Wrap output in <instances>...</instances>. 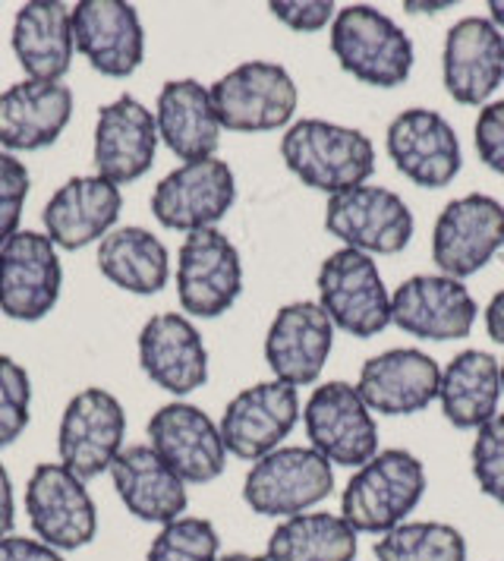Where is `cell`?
I'll return each mask as SVG.
<instances>
[{"instance_id": "cell-21", "label": "cell", "mask_w": 504, "mask_h": 561, "mask_svg": "<svg viewBox=\"0 0 504 561\" xmlns=\"http://www.w3.org/2000/svg\"><path fill=\"white\" fill-rule=\"evenodd\" d=\"M76 51L111 79H126L146 57V32L124 0H79L73 7Z\"/></svg>"}, {"instance_id": "cell-14", "label": "cell", "mask_w": 504, "mask_h": 561, "mask_svg": "<svg viewBox=\"0 0 504 561\" xmlns=\"http://www.w3.org/2000/svg\"><path fill=\"white\" fill-rule=\"evenodd\" d=\"M64 284L57 247L48 233L16 230L0 247V312L16 322L45 319Z\"/></svg>"}, {"instance_id": "cell-39", "label": "cell", "mask_w": 504, "mask_h": 561, "mask_svg": "<svg viewBox=\"0 0 504 561\" xmlns=\"http://www.w3.org/2000/svg\"><path fill=\"white\" fill-rule=\"evenodd\" d=\"M477 152L492 168L495 174L504 178V102H489L477 117Z\"/></svg>"}, {"instance_id": "cell-16", "label": "cell", "mask_w": 504, "mask_h": 561, "mask_svg": "<svg viewBox=\"0 0 504 561\" xmlns=\"http://www.w3.org/2000/svg\"><path fill=\"white\" fill-rule=\"evenodd\" d=\"M388 154L403 178L423 190L448 186L463 168V149L454 127L428 107H406L385 133Z\"/></svg>"}, {"instance_id": "cell-1", "label": "cell", "mask_w": 504, "mask_h": 561, "mask_svg": "<svg viewBox=\"0 0 504 561\" xmlns=\"http://www.w3.org/2000/svg\"><path fill=\"white\" fill-rule=\"evenodd\" d=\"M280 158L294 178L328 196L369 183L376 174V146L356 127L306 117L280 136Z\"/></svg>"}, {"instance_id": "cell-3", "label": "cell", "mask_w": 504, "mask_h": 561, "mask_svg": "<svg viewBox=\"0 0 504 561\" xmlns=\"http://www.w3.org/2000/svg\"><path fill=\"white\" fill-rule=\"evenodd\" d=\"M331 51L341 70L353 79L376 85V89H398L413 73V42L388 13L369 3H351L337 10L331 23Z\"/></svg>"}, {"instance_id": "cell-2", "label": "cell", "mask_w": 504, "mask_h": 561, "mask_svg": "<svg viewBox=\"0 0 504 561\" xmlns=\"http://www.w3.org/2000/svg\"><path fill=\"white\" fill-rule=\"evenodd\" d=\"M426 495V467L406 448H388L356 467L341 495V517L356 534L381 536L416 511Z\"/></svg>"}, {"instance_id": "cell-27", "label": "cell", "mask_w": 504, "mask_h": 561, "mask_svg": "<svg viewBox=\"0 0 504 561\" xmlns=\"http://www.w3.org/2000/svg\"><path fill=\"white\" fill-rule=\"evenodd\" d=\"M158 139L186 161L215 158L221 146V121L215 114L211 89L199 79H171L158 92L154 107Z\"/></svg>"}, {"instance_id": "cell-24", "label": "cell", "mask_w": 504, "mask_h": 561, "mask_svg": "<svg viewBox=\"0 0 504 561\" xmlns=\"http://www.w3.org/2000/svg\"><path fill=\"white\" fill-rule=\"evenodd\" d=\"M121 186L99 174L70 178L45 205V233L57 250H82L101 243L121 218Z\"/></svg>"}, {"instance_id": "cell-30", "label": "cell", "mask_w": 504, "mask_h": 561, "mask_svg": "<svg viewBox=\"0 0 504 561\" xmlns=\"http://www.w3.org/2000/svg\"><path fill=\"white\" fill-rule=\"evenodd\" d=\"M502 363L485 351H463L442 369L438 404L454 430L485 426L502 401Z\"/></svg>"}, {"instance_id": "cell-17", "label": "cell", "mask_w": 504, "mask_h": 561, "mask_svg": "<svg viewBox=\"0 0 504 561\" xmlns=\"http://www.w3.org/2000/svg\"><path fill=\"white\" fill-rule=\"evenodd\" d=\"M149 445L186 485L211 483L227 467V448L218 423L186 401L154 410L149 420Z\"/></svg>"}, {"instance_id": "cell-34", "label": "cell", "mask_w": 504, "mask_h": 561, "mask_svg": "<svg viewBox=\"0 0 504 561\" xmlns=\"http://www.w3.org/2000/svg\"><path fill=\"white\" fill-rule=\"evenodd\" d=\"M221 536L205 517H176L151 539L146 561H218Z\"/></svg>"}, {"instance_id": "cell-9", "label": "cell", "mask_w": 504, "mask_h": 561, "mask_svg": "<svg viewBox=\"0 0 504 561\" xmlns=\"http://www.w3.org/2000/svg\"><path fill=\"white\" fill-rule=\"evenodd\" d=\"M302 423L309 448H316L331 467L356 470L378 455L376 416L359 398L356 385H319L302 408Z\"/></svg>"}, {"instance_id": "cell-36", "label": "cell", "mask_w": 504, "mask_h": 561, "mask_svg": "<svg viewBox=\"0 0 504 561\" xmlns=\"http://www.w3.org/2000/svg\"><path fill=\"white\" fill-rule=\"evenodd\" d=\"M470 467L482 495L504 505V413H495L485 426L477 430L470 448Z\"/></svg>"}, {"instance_id": "cell-20", "label": "cell", "mask_w": 504, "mask_h": 561, "mask_svg": "<svg viewBox=\"0 0 504 561\" xmlns=\"http://www.w3.org/2000/svg\"><path fill=\"white\" fill-rule=\"evenodd\" d=\"M334 347V325L328 312L312 300H297L275 312L265 334V359L277 382L302 385L319 382Z\"/></svg>"}, {"instance_id": "cell-44", "label": "cell", "mask_w": 504, "mask_h": 561, "mask_svg": "<svg viewBox=\"0 0 504 561\" xmlns=\"http://www.w3.org/2000/svg\"><path fill=\"white\" fill-rule=\"evenodd\" d=\"M489 20L504 32V0H489Z\"/></svg>"}, {"instance_id": "cell-23", "label": "cell", "mask_w": 504, "mask_h": 561, "mask_svg": "<svg viewBox=\"0 0 504 561\" xmlns=\"http://www.w3.org/2000/svg\"><path fill=\"white\" fill-rule=\"evenodd\" d=\"M139 366L176 398L208 382V351L199 329L180 312H158L139 332Z\"/></svg>"}, {"instance_id": "cell-7", "label": "cell", "mask_w": 504, "mask_h": 561, "mask_svg": "<svg viewBox=\"0 0 504 561\" xmlns=\"http://www.w3.org/2000/svg\"><path fill=\"white\" fill-rule=\"evenodd\" d=\"M325 228L347 250H359L366 255H394L410 247L416 221L410 205L394 190L363 183L328 196Z\"/></svg>"}, {"instance_id": "cell-38", "label": "cell", "mask_w": 504, "mask_h": 561, "mask_svg": "<svg viewBox=\"0 0 504 561\" xmlns=\"http://www.w3.org/2000/svg\"><path fill=\"white\" fill-rule=\"evenodd\" d=\"M268 10L294 32H319L337 16V7L331 0H272Z\"/></svg>"}, {"instance_id": "cell-22", "label": "cell", "mask_w": 504, "mask_h": 561, "mask_svg": "<svg viewBox=\"0 0 504 561\" xmlns=\"http://www.w3.org/2000/svg\"><path fill=\"white\" fill-rule=\"evenodd\" d=\"M442 366L416 347H391L366 359L356 391L373 413L410 416L438 401Z\"/></svg>"}, {"instance_id": "cell-25", "label": "cell", "mask_w": 504, "mask_h": 561, "mask_svg": "<svg viewBox=\"0 0 504 561\" xmlns=\"http://www.w3.org/2000/svg\"><path fill=\"white\" fill-rule=\"evenodd\" d=\"M158 152V124L146 104L121 95L99 111L95 124V174L114 186L146 178Z\"/></svg>"}, {"instance_id": "cell-19", "label": "cell", "mask_w": 504, "mask_h": 561, "mask_svg": "<svg viewBox=\"0 0 504 561\" xmlns=\"http://www.w3.org/2000/svg\"><path fill=\"white\" fill-rule=\"evenodd\" d=\"M442 79L457 104H479L504 82V32L489 16H463L445 35Z\"/></svg>"}, {"instance_id": "cell-41", "label": "cell", "mask_w": 504, "mask_h": 561, "mask_svg": "<svg viewBox=\"0 0 504 561\" xmlns=\"http://www.w3.org/2000/svg\"><path fill=\"white\" fill-rule=\"evenodd\" d=\"M16 524V502H13V480L7 473V467L0 463V539L13 534Z\"/></svg>"}, {"instance_id": "cell-29", "label": "cell", "mask_w": 504, "mask_h": 561, "mask_svg": "<svg viewBox=\"0 0 504 561\" xmlns=\"http://www.w3.org/2000/svg\"><path fill=\"white\" fill-rule=\"evenodd\" d=\"M10 42L25 77L60 82L76 51L73 10L60 0H28L13 20Z\"/></svg>"}, {"instance_id": "cell-32", "label": "cell", "mask_w": 504, "mask_h": 561, "mask_svg": "<svg viewBox=\"0 0 504 561\" xmlns=\"http://www.w3.org/2000/svg\"><path fill=\"white\" fill-rule=\"evenodd\" d=\"M99 272L121 290L149 297L168 284L171 259L151 230L117 228L99 243Z\"/></svg>"}, {"instance_id": "cell-43", "label": "cell", "mask_w": 504, "mask_h": 561, "mask_svg": "<svg viewBox=\"0 0 504 561\" xmlns=\"http://www.w3.org/2000/svg\"><path fill=\"white\" fill-rule=\"evenodd\" d=\"M451 0H438V3H416V0H410V3H403L406 13H438V10H451Z\"/></svg>"}, {"instance_id": "cell-45", "label": "cell", "mask_w": 504, "mask_h": 561, "mask_svg": "<svg viewBox=\"0 0 504 561\" xmlns=\"http://www.w3.org/2000/svg\"><path fill=\"white\" fill-rule=\"evenodd\" d=\"M218 561H265V556H250V552H230V556H221Z\"/></svg>"}, {"instance_id": "cell-42", "label": "cell", "mask_w": 504, "mask_h": 561, "mask_svg": "<svg viewBox=\"0 0 504 561\" xmlns=\"http://www.w3.org/2000/svg\"><path fill=\"white\" fill-rule=\"evenodd\" d=\"M485 332L495 344H504V287L485 307Z\"/></svg>"}, {"instance_id": "cell-26", "label": "cell", "mask_w": 504, "mask_h": 561, "mask_svg": "<svg viewBox=\"0 0 504 561\" xmlns=\"http://www.w3.org/2000/svg\"><path fill=\"white\" fill-rule=\"evenodd\" d=\"M73 117V92L64 82L23 79L0 92V146L35 152L60 139Z\"/></svg>"}, {"instance_id": "cell-40", "label": "cell", "mask_w": 504, "mask_h": 561, "mask_svg": "<svg viewBox=\"0 0 504 561\" xmlns=\"http://www.w3.org/2000/svg\"><path fill=\"white\" fill-rule=\"evenodd\" d=\"M0 561H67L64 552L50 549L48 542L32 536L10 534L0 539Z\"/></svg>"}, {"instance_id": "cell-13", "label": "cell", "mask_w": 504, "mask_h": 561, "mask_svg": "<svg viewBox=\"0 0 504 561\" xmlns=\"http://www.w3.org/2000/svg\"><path fill=\"white\" fill-rule=\"evenodd\" d=\"M237 203V178L230 164L215 158L174 168L151 193V215L168 230L215 228Z\"/></svg>"}, {"instance_id": "cell-8", "label": "cell", "mask_w": 504, "mask_h": 561, "mask_svg": "<svg viewBox=\"0 0 504 561\" xmlns=\"http://www.w3.org/2000/svg\"><path fill=\"white\" fill-rule=\"evenodd\" d=\"M504 250V205L495 196L470 193L442 208L432 230V262L438 275L470 278Z\"/></svg>"}, {"instance_id": "cell-5", "label": "cell", "mask_w": 504, "mask_h": 561, "mask_svg": "<svg viewBox=\"0 0 504 561\" xmlns=\"http://www.w3.org/2000/svg\"><path fill=\"white\" fill-rule=\"evenodd\" d=\"M215 114L221 129L272 133L294 121L300 102L294 77L272 60H247L211 85Z\"/></svg>"}, {"instance_id": "cell-35", "label": "cell", "mask_w": 504, "mask_h": 561, "mask_svg": "<svg viewBox=\"0 0 504 561\" xmlns=\"http://www.w3.org/2000/svg\"><path fill=\"white\" fill-rule=\"evenodd\" d=\"M32 382L16 359L0 354V448L13 445L28 426Z\"/></svg>"}, {"instance_id": "cell-28", "label": "cell", "mask_w": 504, "mask_h": 561, "mask_svg": "<svg viewBox=\"0 0 504 561\" xmlns=\"http://www.w3.org/2000/svg\"><path fill=\"white\" fill-rule=\"evenodd\" d=\"M111 480L124 508L146 524H171L186 514V483L151 445H129L111 463Z\"/></svg>"}, {"instance_id": "cell-12", "label": "cell", "mask_w": 504, "mask_h": 561, "mask_svg": "<svg viewBox=\"0 0 504 561\" xmlns=\"http://www.w3.org/2000/svg\"><path fill=\"white\" fill-rule=\"evenodd\" d=\"M243 294V262L218 228L186 233L176 259V297L196 319H218Z\"/></svg>"}, {"instance_id": "cell-46", "label": "cell", "mask_w": 504, "mask_h": 561, "mask_svg": "<svg viewBox=\"0 0 504 561\" xmlns=\"http://www.w3.org/2000/svg\"><path fill=\"white\" fill-rule=\"evenodd\" d=\"M502 388H504V359H502Z\"/></svg>"}, {"instance_id": "cell-31", "label": "cell", "mask_w": 504, "mask_h": 561, "mask_svg": "<svg viewBox=\"0 0 504 561\" xmlns=\"http://www.w3.org/2000/svg\"><path fill=\"white\" fill-rule=\"evenodd\" d=\"M356 530L341 517L328 511H306L284 517L277 524L268 546L265 561H353L359 552Z\"/></svg>"}, {"instance_id": "cell-15", "label": "cell", "mask_w": 504, "mask_h": 561, "mask_svg": "<svg viewBox=\"0 0 504 561\" xmlns=\"http://www.w3.org/2000/svg\"><path fill=\"white\" fill-rule=\"evenodd\" d=\"M300 420V394L294 385L259 382L230 398L225 416L218 423L227 455L240 460H255L272 455L280 442L294 433Z\"/></svg>"}, {"instance_id": "cell-18", "label": "cell", "mask_w": 504, "mask_h": 561, "mask_svg": "<svg viewBox=\"0 0 504 561\" xmlns=\"http://www.w3.org/2000/svg\"><path fill=\"white\" fill-rule=\"evenodd\" d=\"M479 307L463 280L413 275L391 297V322L423 341H460L473 332Z\"/></svg>"}, {"instance_id": "cell-6", "label": "cell", "mask_w": 504, "mask_h": 561, "mask_svg": "<svg viewBox=\"0 0 504 561\" xmlns=\"http://www.w3.org/2000/svg\"><path fill=\"white\" fill-rule=\"evenodd\" d=\"M334 489V467L316 448H275L259 458L243 480V502L262 517H294L325 502Z\"/></svg>"}, {"instance_id": "cell-11", "label": "cell", "mask_w": 504, "mask_h": 561, "mask_svg": "<svg viewBox=\"0 0 504 561\" xmlns=\"http://www.w3.org/2000/svg\"><path fill=\"white\" fill-rule=\"evenodd\" d=\"M28 524L57 552L89 546L99 534V508L82 480L64 463H38L25 485Z\"/></svg>"}, {"instance_id": "cell-4", "label": "cell", "mask_w": 504, "mask_h": 561, "mask_svg": "<svg viewBox=\"0 0 504 561\" xmlns=\"http://www.w3.org/2000/svg\"><path fill=\"white\" fill-rule=\"evenodd\" d=\"M319 307L334 329L353 337H376L391 325V294L376 259L359 250H334L319 268Z\"/></svg>"}, {"instance_id": "cell-33", "label": "cell", "mask_w": 504, "mask_h": 561, "mask_svg": "<svg viewBox=\"0 0 504 561\" xmlns=\"http://www.w3.org/2000/svg\"><path fill=\"white\" fill-rule=\"evenodd\" d=\"M376 561H467L463 534L442 520H403L373 546Z\"/></svg>"}, {"instance_id": "cell-10", "label": "cell", "mask_w": 504, "mask_h": 561, "mask_svg": "<svg viewBox=\"0 0 504 561\" xmlns=\"http://www.w3.org/2000/svg\"><path fill=\"white\" fill-rule=\"evenodd\" d=\"M124 404L104 388H82L70 398L57 430V455L76 480L89 483L111 470L124 451Z\"/></svg>"}, {"instance_id": "cell-37", "label": "cell", "mask_w": 504, "mask_h": 561, "mask_svg": "<svg viewBox=\"0 0 504 561\" xmlns=\"http://www.w3.org/2000/svg\"><path fill=\"white\" fill-rule=\"evenodd\" d=\"M28 168L16 154L0 152V247L20 230L25 196H28Z\"/></svg>"}]
</instances>
